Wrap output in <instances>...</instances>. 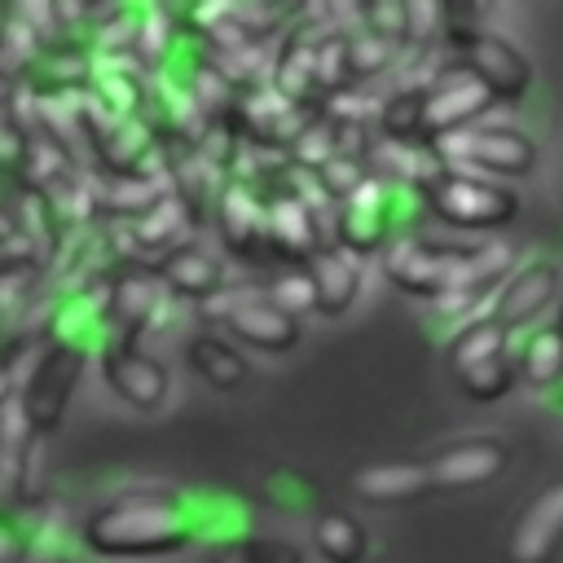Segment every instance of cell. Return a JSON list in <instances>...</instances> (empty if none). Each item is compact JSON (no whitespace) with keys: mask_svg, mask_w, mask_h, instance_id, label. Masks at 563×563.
Masks as SVG:
<instances>
[{"mask_svg":"<svg viewBox=\"0 0 563 563\" xmlns=\"http://www.w3.org/2000/svg\"><path fill=\"white\" fill-rule=\"evenodd\" d=\"M202 541L194 493L185 488H128L84 519V545L97 559H154Z\"/></svg>","mask_w":563,"mask_h":563,"instance_id":"cell-1","label":"cell"},{"mask_svg":"<svg viewBox=\"0 0 563 563\" xmlns=\"http://www.w3.org/2000/svg\"><path fill=\"white\" fill-rule=\"evenodd\" d=\"M444 40L453 48V66L466 70L493 101H519L532 88V62L506 35L444 18Z\"/></svg>","mask_w":563,"mask_h":563,"instance_id":"cell-2","label":"cell"},{"mask_svg":"<svg viewBox=\"0 0 563 563\" xmlns=\"http://www.w3.org/2000/svg\"><path fill=\"white\" fill-rule=\"evenodd\" d=\"M449 369L457 378V387L488 405V400H501L510 387H515V352H510V334L488 321L484 312L462 321L449 339Z\"/></svg>","mask_w":563,"mask_h":563,"instance_id":"cell-3","label":"cell"},{"mask_svg":"<svg viewBox=\"0 0 563 563\" xmlns=\"http://www.w3.org/2000/svg\"><path fill=\"white\" fill-rule=\"evenodd\" d=\"M422 202L431 216H440L453 229H497L510 224L519 211V198L501 185V180H484L475 172H457V167H440L427 185H422Z\"/></svg>","mask_w":563,"mask_h":563,"instance_id":"cell-4","label":"cell"},{"mask_svg":"<svg viewBox=\"0 0 563 563\" xmlns=\"http://www.w3.org/2000/svg\"><path fill=\"white\" fill-rule=\"evenodd\" d=\"M88 369V352L84 347H70V343H44L31 374L22 378V391L13 400L18 418L26 422V431L40 440V435H53L66 418V405L79 387Z\"/></svg>","mask_w":563,"mask_h":563,"instance_id":"cell-5","label":"cell"},{"mask_svg":"<svg viewBox=\"0 0 563 563\" xmlns=\"http://www.w3.org/2000/svg\"><path fill=\"white\" fill-rule=\"evenodd\" d=\"M435 154L440 167H457V172H475L484 180L493 176H528L537 163V145L515 132V128H466L453 136H440L427 145Z\"/></svg>","mask_w":563,"mask_h":563,"instance_id":"cell-6","label":"cell"},{"mask_svg":"<svg viewBox=\"0 0 563 563\" xmlns=\"http://www.w3.org/2000/svg\"><path fill=\"white\" fill-rule=\"evenodd\" d=\"M220 325H224V334H229V343H242V347H255V352H273V356H282V352H290L295 343H299V321L295 317H286L282 308H273L268 299H264V290H251V286H242V290H220L211 303H202Z\"/></svg>","mask_w":563,"mask_h":563,"instance_id":"cell-7","label":"cell"},{"mask_svg":"<svg viewBox=\"0 0 563 563\" xmlns=\"http://www.w3.org/2000/svg\"><path fill=\"white\" fill-rule=\"evenodd\" d=\"M462 255L466 246H453V242H422L413 233L396 238L383 246V273L391 277L396 290L405 295H418V299H444L457 282V268H462Z\"/></svg>","mask_w":563,"mask_h":563,"instance_id":"cell-8","label":"cell"},{"mask_svg":"<svg viewBox=\"0 0 563 563\" xmlns=\"http://www.w3.org/2000/svg\"><path fill=\"white\" fill-rule=\"evenodd\" d=\"M493 110V97L457 66H444L422 84V110H418V145H431L440 136L475 128Z\"/></svg>","mask_w":563,"mask_h":563,"instance_id":"cell-9","label":"cell"},{"mask_svg":"<svg viewBox=\"0 0 563 563\" xmlns=\"http://www.w3.org/2000/svg\"><path fill=\"white\" fill-rule=\"evenodd\" d=\"M238 136L246 150H260V154H286L290 141L317 119V110H303V106H290L282 92H273L268 84L242 92L229 110Z\"/></svg>","mask_w":563,"mask_h":563,"instance_id":"cell-10","label":"cell"},{"mask_svg":"<svg viewBox=\"0 0 563 563\" xmlns=\"http://www.w3.org/2000/svg\"><path fill=\"white\" fill-rule=\"evenodd\" d=\"M101 378L106 387L132 405V409H158L172 391V374L158 356H150L136 339H110L101 352Z\"/></svg>","mask_w":563,"mask_h":563,"instance_id":"cell-11","label":"cell"},{"mask_svg":"<svg viewBox=\"0 0 563 563\" xmlns=\"http://www.w3.org/2000/svg\"><path fill=\"white\" fill-rule=\"evenodd\" d=\"M550 303H559V264L554 260H528L519 264L488 299L484 317L497 321L506 334L532 325L537 317L550 312Z\"/></svg>","mask_w":563,"mask_h":563,"instance_id":"cell-12","label":"cell"},{"mask_svg":"<svg viewBox=\"0 0 563 563\" xmlns=\"http://www.w3.org/2000/svg\"><path fill=\"white\" fill-rule=\"evenodd\" d=\"M163 303L167 290L154 277V268H123L101 286V317L110 339H141L150 325H158Z\"/></svg>","mask_w":563,"mask_h":563,"instance_id":"cell-13","label":"cell"},{"mask_svg":"<svg viewBox=\"0 0 563 563\" xmlns=\"http://www.w3.org/2000/svg\"><path fill=\"white\" fill-rule=\"evenodd\" d=\"M510 462V449L493 435H471V440H457L440 453H431L422 466H427V484H431V497L435 493H466V488H479L488 479H497Z\"/></svg>","mask_w":563,"mask_h":563,"instance_id":"cell-14","label":"cell"},{"mask_svg":"<svg viewBox=\"0 0 563 563\" xmlns=\"http://www.w3.org/2000/svg\"><path fill=\"white\" fill-rule=\"evenodd\" d=\"M264 246L277 255V260H290V264H308L325 242H321V216L295 198V194H268L264 198Z\"/></svg>","mask_w":563,"mask_h":563,"instance_id":"cell-15","label":"cell"},{"mask_svg":"<svg viewBox=\"0 0 563 563\" xmlns=\"http://www.w3.org/2000/svg\"><path fill=\"white\" fill-rule=\"evenodd\" d=\"M559 550H563V479L541 488L523 506V515L510 528L506 559L510 563H550Z\"/></svg>","mask_w":563,"mask_h":563,"instance_id":"cell-16","label":"cell"},{"mask_svg":"<svg viewBox=\"0 0 563 563\" xmlns=\"http://www.w3.org/2000/svg\"><path fill=\"white\" fill-rule=\"evenodd\" d=\"M216 233L220 246H229V255L238 260H260L264 255V194L242 185V180H224L216 194Z\"/></svg>","mask_w":563,"mask_h":563,"instance_id":"cell-17","label":"cell"},{"mask_svg":"<svg viewBox=\"0 0 563 563\" xmlns=\"http://www.w3.org/2000/svg\"><path fill=\"white\" fill-rule=\"evenodd\" d=\"M154 277L163 282L167 295L176 299H194V303H211L229 282H224V260L207 246H198L194 238L176 251H167L158 264H154Z\"/></svg>","mask_w":563,"mask_h":563,"instance_id":"cell-18","label":"cell"},{"mask_svg":"<svg viewBox=\"0 0 563 563\" xmlns=\"http://www.w3.org/2000/svg\"><path fill=\"white\" fill-rule=\"evenodd\" d=\"M303 273L312 282V312H321V317H343L361 299L365 264L356 255H347L343 246H321L303 264Z\"/></svg>","mask_w":563,"mask_h":563,"instance_id":"cell-19","label":"cell"},{"mask_svg":"<svg viewBox=\"0 0 563 563\" xmlns=\"http://www.w3.org/2000/svg\"><path fill=\"white\" fill-rule=\"evenodd\" d=\"M35 435L9 405L0 413V528H18L26 510V466H31Z\"/></svg>","mask_w":563,"mask_h":563,"instance_id":"cell-20","label":"cell"},{"mask_svg":"<svg viewBox=\"0 0 563 563\" xmlns=\"http://www.w3.org/2000/svg\"><path fill=\"white\" fill-rule=\"evenodd\" d=\"M352 493L369 506H405L431 497L422 462H369L352 471Z\"/></svg>","mask_w":563,"mask_h":563,"instance_id":"cell-21","label":"cell"},{"mask_svg":"<svg viewBox=\"0 0 563 563\" xmlns=\"http://www.w3.org/2000/svg\"><path fill=\"white\" fill-rule=\"evenodd\" d=\"M185 361H189V369H194L207 387H216V391H238V387H246V378H251V365H246V356L238 352V343H229L224 334H211V330H202V334H194V339L185 343Z\"/></svg>","mask_w":563,"mask_h":563,"instance_id":"cell-22","label":"cell"},{"mask_svg":"<svg viewBox=\"0 0 563 563\" xmlns=\"http://www.w3.org/2000/svg\"><path fill=\"white\" fill-rule=\"evenodd\" d=\"M515 374H519L528 387H537V391H550V387L563 378V330H559L554 321L532 325V330L523 334V347H519V356H515Z\"/></svg>","mask_w":563,"mask_h":563,"instance_id":"cell-23","label":"cell"},{"mask_svg":"<svg viewBox=\"0 0 563 563\" xmlns=\"http://www.w3.org/2000/svg\"><path fill=\"white\" fill-rule=\"evenodd\" d=\"M312 545L321 550L325 563H365V550H369L365 528L334 506L312 510Z\"/></svg>","mask_w":563,"mask_h":563,"instance_id":"cell-24","label":"cell"},{"mask_svg":"<svg viewBox=\"0 0 563 563\" xmlns=\"http://www.w3.org/2000/svg\"><path fill=\"white\" fill-rule=\"evenodd\" d=\"M418 110H422V84L396 88V92L378 106L383 141H391V145H418Z\"/></svg>","mask_w":563,"mask_h":563,"instance_id":"cell-25","label":"cell"},{"mask_svg":"<svg viewBox=\"0 0 563 563\" xmlns=\"http://www.w3.org/2000/svg\"><path fill=\"white\" fill-rule=\"evenodd\" d=\"M207 563H303V554L290 545V541H273V537H233V541H220L211 545Z\"/></svg>","mask_w":563,"mask_h":563,"instance_id":"cell-26","label":"cell"},{"mask_svg":"<svg viewBox=\"0 0 563 563\" xmlns=\"http://www.w3.org/2000/svg\"><path fill=\"white\" fill-rule=\"evenodd\" d=\"M343 48H347V75H352V88H356L361 79H369V75L387 70V66L400 57V48H396V44H387V40L369 35L365 26L343 31Z\"/></svg>","mask_w":563,"mask_h":563,"instance_id":"cell-27","label":"cell"},{"mask_svg":"<svg viewBox=\"0 0 563 563\" xmlns=\"http://www.w3.org/2000/svg\"><path fill=\"white\" fill-rule=\"evenodd\" d=\"M369 172H365V158H347V154H334L330 163H321L317 172H312V185H317V194L325 198V202H343V198H352L356 189H361V180H365Z\"/></svg>","mask_w":563,"mask_h":563,"instance_id":"cell-28","label":"cell"},{"mask_svg":"<svg viewBox=\"0 0 563 563\" xmlns=\"http://www.w3.org/2000/svg\"><path fill=\"white\" fill-rule=\"evenodd\" d=\"M264 299L273 303V308H282L286 317H308L312 312V282H308V273L303 268H295V273H286V277H277L268 290H264Z\"/></svg>","mask_w":563,"mask_h":563,"instance_id":"cell-29","label":"cell"},{"mask_svg":"<svg viewBox=\"0 0 563 563\" xmlns=\"http://www.w3.org/2000/svg\"><path fill=\"white\" fill-rule=\"evenodd\" d=\"M264 493L277 501V506H290V510H312L317 506V488H312V479H303L299 471H273L268 479H264Z\"/></svg>","mask_w":563,"mask_h":563,"instance_id":"cell-30","label":"cell"},{"mask_svg":"<svg viewBox=\"0 0 563 563\" xmlns=\"http://www.w3.org/2000/svg\"><path fill=\"white\" fill-rule=\"evenodd\" d=\"M13 405V356L9 347H0V413Z\"/></svg>","mask_w":563,"mask_h":563,"instance_id":"cell-31","label":"cell"},{"mask_svg":"<svg viewBox=\"0 0 563 563\" xmlns=\"http://www.w3.org/2000/svg\"><path fill=\"white\" fill-rule=\"evenodd\" d=\"M18 559V528H0V563Z\"/></svg>","mask_w":563,"mask_h":563,"instance_id":"cell-32","label":"cell"},{"mask_svg":"<svg viewBox=\"0 0 563 563\" xmlns=\"http://www.w3.org/2000/svg\"><path fill=\"white\" fill-rule=\"evenodd\" d=\"M545 396H550V405H554V409H563V378H559V383H554Z\"/></svg>","mask_w":563,"mask_h":563,"instance_id":"cell-33","label":"cell"},{"mask_svg":"<svg viewBox=\"0 0 563 563\" xmlns=\"http://www.w3.org/2000/svg\"><path fill=\"white\" fill-rule=\"evenodd\" d=\"M554 325L563 330V295H559V317H554Z\"/></svg>","mask_w":563,"mask_h":563,"instance_id":"cell-34","label":"cell"}]
</instances>
